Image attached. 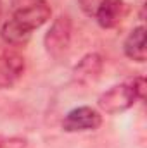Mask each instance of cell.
Here are the masks:
<instances>
[{"label": "cell", "mask_w": 147, "mask_h": 148, "mask_svg": "<svg viewBox=\"0 0 147 148\" xmlns=\"http://www.w3.org/2000/svg\"><path fill=\"white\" fill-rule=\"evenodd\" d=\"M12 19L30 33L43 26L52 14L45 0H12Z\"/></svg>", "instance_id": "obj_1"}, {"label": "cell", "mask_w": 147, "mask_h": 148, "mask_svg": "<svg viewBox=\"0 0 147 148\" xmlns=\"http://www.w3.org/2000/svg\"><path fill=\"white\" fill-rule=\"evenodd\" d=\"M71 36H73V23L69 16L61 14L57 19H54L49 31L43 36V47L47 53L52 59H62L69 50Z\"/></svg>", "instance_id": "obj_2"}, {"label": "cell", "mask_w": 147, "mask_h": 148, "mask_svg": "<svg viewBox=\"0 0 147 148\" xmlns=\"http://www.w3.org/2000/svg\"><path fill=\"white\" fill-rule=\"evenodd\" d=\"M137 100H139L137 93L133 91L130 81H126L121 84H114L104 93H101V97L97 98V105L106 114H119L133 107Z\"/></svg>", "instance_id": "obj_3"}, {"label": "cell", "mask_w": 147, "mask_h": 148, "mask_svg": "<svg viewBox=\"0 0 147 148\" xmlns=\"http://www.w3.org/2000/svg\"><path fill=\"white\" fill-rule=\"evenodd\" d=\"M102 124V115L92 107H76L66 114L62 121V129L66 133H81V131H95Z\"/></svg>", "instance_id": "obj_4"}, {"label": "cell", "mask_w": 147, "mask_h": 148, "mask_svg": "<svg viewBox=\"0 0 147 148\" xmlns=\"http://www.w3.org/2000/svg\"><path fill=\"white\" fill-rule=\"evenodd\" d=\"M24 73V57L16 50L0 52V88L12 86Z\"/></svg>", "instance_id": "obj_5"}, {"label": "cell", "mask_w": 147, "mask_h": 148, "mask_svg": "<svg viewBox=\"0 0 147 148\" xmlns=\"http://www.w3.org/2000/svg\"><path fill=\"white\" fill-rule=\"evenodd\" d=\"M126 3L123 0H102L101 5L97 7L94 17L97 19L99 26L104 29H111L118 26L123 17L126 16Z\"/></svg>", "instance_id": "obj_6"}, {"label": "cell", "mask_w": 147, "mask_h": 148, "mask_svg": "<svg viewBox=\"0 0 147 148\" xmlns=\"http://www.w3.org/2000/svg\"><path fill=\"white\" fill-rule=\"evenodd\" d=\"M104 67V59L101 53H87L73 69V79L80 84H88L92 81H95Z\"/></svg>", "instance_id": "obj_7"}, {"label": "cell", "mask_w": 147, "mask_h": 148, "mask_svg": "<svg viewBox=\"0 0 147 148\" xmlns=\"http://www.w3.org/2000/svg\"><path fill=\"white\" fill-rule=\"evenodd\" d=\"M123 52L128 59L135 62H146L147 50H146V28L137 26L132 29V33L126 36L123 43Z\"/></svg>", "instance_id": "obj_8"}, {"label": "cell", "mask_w": 147, "mask_h": 148, "mask_svg": "<svg viewBox=\"0 0 147 148\" xmlns=\"http://www.w3.org/2000/svg\"><path fill=\"white\" fill-rule=\"evenodd\" d=\"M0 36H2V40H3L7 45H10V47H23V45L28 43L31 33L26 31L21 24H17V23L10 17L9 21H5V23L2 24V28H0Z\"/></svg>", "instance_id": "obj_9"}, {"label": "cell", "mask_w": 147, "mask_h": 148, "mask_svg": "<svg viewBox=\"0 0 147 148\" xmlns=\"http://www.w3.org/2000/svg\"><path fill=\"white\" fill-rule=\"evenodd\" d=\"M130 84H132V88H133V91L137 93V97H139V100H142V98L146 97V79H144L142 76H137V77H133V79H130Z\"/></svg>", "instance_id": "obj_10"}, {"label": "cell", "mask_w": 147, "mask_h": 148, "mask_svg": "<svg viewBox=\"0 0 147 148\" xmlns=\"http://www.w3.org/2000/svg\"><path fill=\"white\" fill-rule=\"evenodd\" d=\"M0 148H26V140L23 138H0Z\"/></svg>", "instance_id": "obj_11"}, {"label": "cell", "mask_w": 147, "mask_h": 148, "mask_svg": "<svg viewBox=\"0 0 147 148\" xmlns=\"http://www.w3.org/2000/svg\"><path fill=\"white\" fill-rule=\"evenodd\" d=\"M78 2H80L81 10H83L87 16H94L95 10H97V7L101 5L102 0H78Z\"/></svg>", "instance_id": "obj_12"}, {"label": "cell", "mask_w": 147, "mask_h": 148, "mask_svg": "<svg viewBox=\"0 0 147 148\" xmlns=\"http://www.w3.org/2000/svg\"><path fill=\"white\" fill-rule=\"evenodd\" d=\"M0 9H2V5H0Z\"/></svg>", "instance_id": "obj_13"}]
</instances>
